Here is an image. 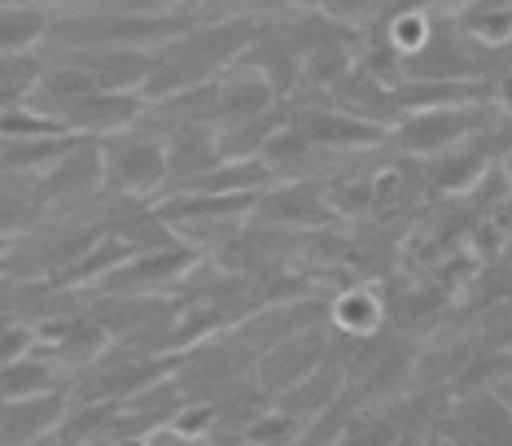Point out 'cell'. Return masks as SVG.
I'll list each match as a JSON object with an SVG mask.
<instances>
[{
    "instance_id": "4",
    "label": "cell",
    "mask_w": 512,
    "mask_h": 446,
    "mask_svg": "<svg viewBox=\"0 0 512 446\" xmlns=\"http://www.w3.org/2000/svg\"><path fill=\"white\" fill-rule=\"evenodd\" d=\"M5 254H9V241H0V267H5Z\"/></svg>"
},
{
    "instance_id": "5",
    "label": "cell",
    "mask_w": 512,
    "mask_h": 446,
    "mask_svg": "<svg viewBox=\"0 0 512 446\" xmlns=\"http://www.w3.org/2000/svg\"><path fill=\"white\" fill-rule=\"evenodd\" d=\"M0 5H14V0H0Z\"/></svg>"
},
{
    "instance_id": "2",
    "label": "cell",
    "mask_w": 512,
    "mask_h": 446,
    "mask_svg": "<svg viewBox=\"0 0 512 446\" xmlns=\"http://www.w3.org/2000/svg\"><path fill=\"white\" fill-rule=\"evenodd\" d=\"M53 390L49 363L36 355H18L0 363V403H22V398H44Z\"/></svg>"
},
{
    "instance_id": "1",
    "label": "cell",
    "mask_w": 512,
    "mask_h": 446,
    "mask_svg": "<svg viewBox=\"0 0 512 446\" xmlns=\"http://www.w3.org/2000/svg\"><path fill=\"white\" fill-rule=\"evenodd\" d=\"M110 171L119 175L132 193H145L154 189L162 180V171H167V154L154 145V140H127L110 154Z\"/></svg>"
},
{
    "instance_id": "3",
    "label": "cell",
    "mask_w": 512,
    "mask_h": 446,
    "mask_svg": "<svg viewBox=\"0 0 512 446\" xmlns=\"http://www.w3.org/2000/svg\"><path fill=\"white\" fill-rule=\"evenodd\" d=\"M49 31V22L36 5L14 0V5H0V57L5 53H27L40 35Z\"/></svg>"
}]
</instances>
